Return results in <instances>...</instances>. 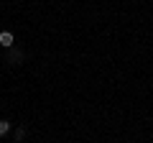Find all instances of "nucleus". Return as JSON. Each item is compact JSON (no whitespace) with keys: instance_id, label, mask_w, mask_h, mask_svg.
Masks as SVG:
<instances>
[{"instance_id":"1","label":"nucleus","mask_w":153,"mask_h":143,"mask_svg":"<svg viewBox=\"0 0 153 143\" xmlns=\"http://www.w3.org/2000/svg\"><path fill=\"white\" fill-rule=\"evenodd\" d=\"M13 44H16V39H13L10 31H3V33H0V46H3V49H13Z\"/></svg>"},{"instance_id":"2","label":"nucleus","mask_w":153,"mask_h":143,"mask_svg":"<svg viewBox=\"0 0 153 143\" xmlns=\"http://www.w3.org/2000/svg\"><path fill=\"white\" fill-rule=\"evenodd\" d=\"M8 61H10V64H21V61H23V51H21V49H10Z\"/></svg>"},{"instance_id":"3","label":"nucleus","mask_w":153,"mask_h":143,"mask_svg":"<svg viewBox=\"0 0 153 143\" xmlns=\"http://www.w3.org/2000/svg\"><path fill=\"white\" fill-rule=\"evenodd\" d=\"M8 130H10V123H8V120H0V136H5Z\"/></svg>"},{"instance_id":"4","label":"nucleus","mask_w":153,"mask_h":143,"mask_svg":"<svg viewBox=\"0 0 153 143\" xmlns=\"http://www.w3.org/2000/svg\"><path fill=\"white\" fill-rule=\"evenodd\" d=\"M23 138H26V130H23V128H18V130H16V141H18V143H21V141H23Z\"/></svg>"}]
</instances>
